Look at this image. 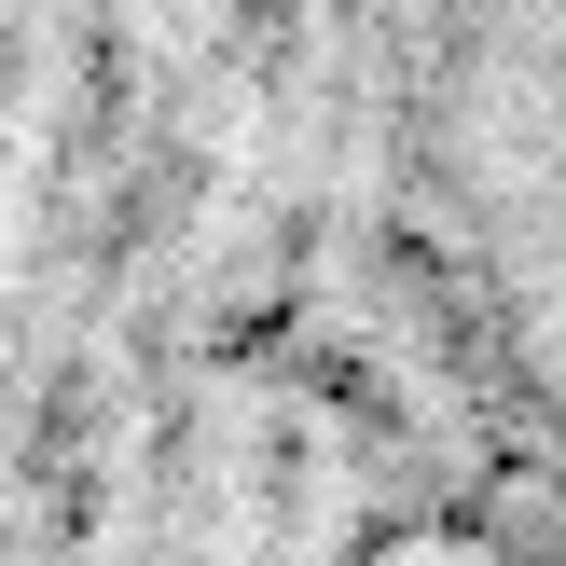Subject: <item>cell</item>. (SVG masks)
<instances>
[{
	"mask_svg": "<svg viewBox=\"0 0 566 566\" xmlns=\"http://www.w3.org/2000/svg\"><path fill=\"white\" fill-rule=\"evenodd\" d=\"M415 138L470 346L566 484V0H415Z\"/></svg>",
	"mask_w": 566,
	"mask_h": 566,
	"instance_id": "obj_1",
	"label": "cell"
}]
</instances>
